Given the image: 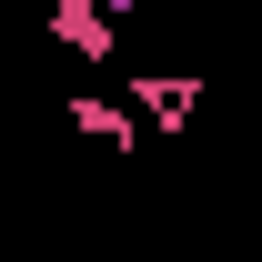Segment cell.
<instances>
[{
  "mask_svg": "<svg viewBox=\"0 0 262 262\" xmlns=\"http://www.w3.org/2000/svg\"><path fill=\"white\" fill-rule=\"evenodd\" d=\"M131 101H141L162 131H182V121H192V101H202V81H192V71H182V81H171V71H141V81H131Z\"/></svg>",
  "mask_w": 262,
  "mask_h": 262,
  "instance_id": "1",
  "label": "cell"
},
{
  "mask_svg": "<svg viewBox=\"0 0 262 262\" xmlns=\"http://www.w3.org/2000/svg\"><path fill=\"white\" fill-rule=\"evenodd\" d=\"M71 121L91 131V141H111V151H131V131H141V121L121 111V101H71Z\"/></svg>",
  "mask_w": 262,
  "mask_h": 262,
  "instance_id": "2",
  "label": "cell"
}]
</instances>
